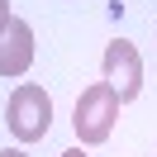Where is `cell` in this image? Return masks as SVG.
Segmentation results:
<instances>
[{"label":"cell","instance_id":"2","mask_svg":"<svg viewBox=\"0 0 157 157\" xmlns=\"http://www.w3.org/2000/svg\"><path fill=\"white\" fill-rule=\"evenodd\" d=\"M5 124H10V133L19 138V143H38V138H48V128H52V95H48L43 86H33V81L14 86L10 109H5Z\"/></svg>","mask_w":157,"mask_h":157},{"label":"cell","instance_id":"3","mask_svg":"<svg viewBox=\"0 0 157 157\" xmlns=\"http://www.w3.org/2000/svg\"><path fill=\"white\" fill-rule=\"evenodd\" d=\"M100 71H105V81L114 86L119 105L138 100V90H143V57H138V48H133V43H124V38L105 43V57H100Z\"/></svg>","mask_w":157,"mask_h":157},{"label":"cell","instance_id":"4","mask_svg":"<svg viewBox=\"0 0 157 157\" xmlns=\"http://www.w3.org/2000/svg\"><path fill=\"white\" fill-rule=\"evenodd\" d=\"M33 67V24L29 19H10L0 33V76H24Z\"/></svg>","mask_w":157,"mask_h":157},{"label":"cell","instance_id":"6","mask_svg":"<svg viewBox=\"0 0 157 157\" xmlns=\"http://www.w3.org/2000/svg\"><path fill=\"white\" fill-rule=\"evenodd\" d=\"M62 157H86V147H67V152H62Z\"/></svg>","mask_w":157,"mask_h":157},{"label":"cell","instance_id":"7","mask_svg":"<svg viewBox=\"0 0 157 157\" xmlns=\"http://www.w3.org/2000/svg\"><path fill=\"white\" fill-rule=\"evenodd\" d=\"M0 157H29V152H19V147H5V152H0Z\"/></svg>","mask_w":157,"mask_h":157},{"label":"cell","instance_id":"5","mask_svg":"<svg viewBox=\"0 0 157 157\" xmlns=\"http://www.w3.org/2000/svg\"><path fill=\"white\" fill-rule=\"evenodd\" d=\"M14 14H10V0H0V33H5V24H10Z\"/></svg>","mask_w":157,"mask_h":157},{"label":"cell","instance_id":"1","mask_svg":"<svg viewBox=\"0 0 157 157\" xmlns=\"http://www.w3.org/2000/svg\"><path fill=\"white\" fill-rule=\"evenodd\" d=\"M114 119H119V95L109 81H95L76 95V109H71V128H76L81 147H95L114 133Z\"/></svg>","mask_w":157,"mask_h":157}]
</instances>
